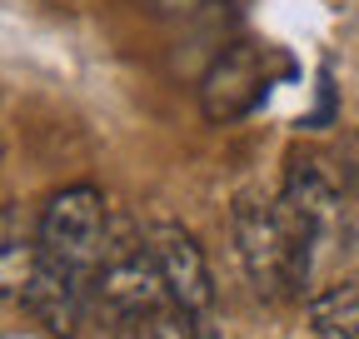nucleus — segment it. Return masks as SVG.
I'll list each match as a JSON object with an SVG mask.
<instances>
[{
	"label": "nucleus",
	"instance_id": "obj_3",
	"mask_svg": "<svg viewBox=\"0 0 359 339\" xmlns=\"http://www.w3.org/2000/svg\"><path fill=\"white\" fill-rule=\"evenodd\" d=\"M269 90V75H264V50L259 46H245V40H235V46H224L215 55V65L205 70L200 80V110L205 120L215 125H230L240 115H250Z\"/></svg>",
	"mask_w": 359,
	"mask_h": 339
},
{
	"label": "nucleus",
	"instance_id": "obj_10",
	"mask_svg": "<svg viewBox=\"0 0 359 339\" xmlns=\"http://www.w3.org/2000/svg\"><path fill=\"white\" fill-rule=\"evenodd\" d=\"M150 6H155L160 15H195L200 6H210V0H150Z\"/></svg>",
	"mask_w": 359,
	"mask_h": 339
},
{
	"label": "nucleus",
	"instance_id": "obj_4",
	"mask_svg": "<svg viewBox=\"0 0 359 339\" xmlns=\"http://www.w3.org/2000/svg\"><path fill=\"white\" fill-rule=\"evenodd\" d=\"M150 249H155V265H160V275L175 294V305L190 310V314H210L215 279H210V260L195 244V235L175 220H160V225H150Z\"/></svg>",
	"mask_w": 359,
	"mask_h": 339
},
{
	"label": "nucleus",
	"instance_id": "obj_7",
	"mask_svg": "<svg viewBox=\"0 0 359 339\" xmlns=\"http://www.w3.org/2000/svg\"><path fill=\"white\" fill-rule=\"evenodd\" d=\"M280 205H290L299 220H309L314 230L325 235V230L334 225V215H339V190H334V180H330L314 160H290Z\"/></svg>",
	"mask_w": 359,
	"mask_h": 339
},
{
	"label": "nucleus",
	"instance_id": "obj_9",
	"mask_svg": "<svg viewBox=\"0 0 359 339\" xmlns=\"http://www.w3.org/2000/svg\"><path fill=\"white\" fill-rule=\"evenodd\" d=\"M115 339H200L195 334V314L180 310V305H160V310H140V314H125L110 319Z\"/></svg>",
	"mask_w": 359,
	"mask_h": 339
},
{
	"label": "nucleus",
	"instance_id": "obj_8",
	"mask_svg": "<svg viewBox=\"0 0 359 339\" xmlns=\"http://www.w3.org/2000/svg\"><path fill=\"white\" fill-rule=\"evenodd\" d=\"M309 319L320 339H359V284H330L309 300Z\"/></svg>",
	"mask_w": 359,
	"mask_h": 339
},
{
	"label": "nucleus",
	"instance_id": "obj_5",
	"mask_svg": "<svg viewBox=\"0 0 359 339\" xmlns=\"http://www.w3.org/2000/svg\"><path fill=\"white\" fill-rule=\"evenodd\" d=\"M90 275H80V270H70V265H60V260H45L40 254V275H35V284H30V294H25V310L50 329V334H60V339H70L75 329H80V314H85V300H90Z\"/></svg>",
	"mask_w": 359,
	"mask_h": 339
},
{
	"label": "nucleus",
	"instance_id": "obj_2",
	"mask_svg": "<svg viewBox=\"0 0 359 339\" xmlns=\"http://www.w3.org/2000/svg\"><path fill=\"white\" fill-rule=\"evenodd\" d=\"M110 235V205L95 185H65L40 209V254L95 279Z\"/></svg>",
	"mask_w": 359,
	"mask_h": 339
},
{
	"label": "nucleus",
	"instance_id": "obj_1",
	"mask_svg": "<svg viewBox=\"0 0 359 339\" xmlns=\"http://www.w3.org/2000/svg\"><path fill=\"white\" fill-rule=\"evenodd\" d=\"M325 235L309 220H299L290 205H264V200H240L235 205V244L250 284L264 294V300H290L309 284L314 270V244Z\"/></svg>",
	"mask_w": 359,
	"mask_h": 339
},
{
	"label": "nucleus",
	"instance_id": "obj_6",
	"mask_svg": "<svg viewBox=\"0 0 359 339\" xmlns=\"http://www.w3.org/2000/svg\"><path fill=\"white\" fill-rule=\"evenodd\" d=\"M40 275V220L20 205L0 209V305H25V294Z\"/></svg>",
	"mask_w": 359,
	"mask_h": 339
},
{
	"label": "nucleus",
	"instance_id": "obj_11",
	"mask_svg": "<svg viewBox=\"0 0 359 339\" xmlns=\"http://www.w3.org/2000/svg\"><path fill=\"white\" fill-rule=\"evenodd\" d=\"M349 190H354V195H359V170H354V175H349Z\"/></svg>",
	"mask_w": 359,
	"mask_h": 339
}]
</instances>
